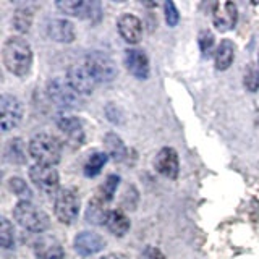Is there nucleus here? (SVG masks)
Wrapping results in <instances>:
<instances>
[{
	"label": "nucleus",
	"instance_id": "c756f323",
	"mask_svg": "<svg viewBox=\"0 0 259 259\" xmlns=\"http://www.w3.org/2000/svg\"><path fill=\"white\" fill-rule=\"evenodd\" d=\"M243 83H245V88L249 93H256L259 89V68L256 65L253 63L248 65V68L245 70V79H243Z\"/></svg>",
	"mask_w": 259,
	"mask_h": 259
},
{
	"label": "nucleus",
	"instance_id": "7c9ffc66",
	"mask_svg": "<svg viewBox=\"0 0 259 259\" xmlns=\"http://www.w3.org/2000/svg\"><path fill=\"white\" fill-rule=\"evenodd\" d=\"M164 10H165V21L168 26H177L178 21H180V13H178L177 7L174 2H165L164 5Z\"/></svg>",
	"mask_w": 259,
	"mask_h": 259
},
{
	"label": "nucleus",
	"instance_id": "2eb2a0df",
	"mask_svg": "<svg viewBox=\"0 0 259 259\" xmlns=\"http://www.w3.org/2000/svg\"><path fill=\"white\" fill-rule=\"evenodd\" d=\"M105 246V241L101 235L93 232H81L75 238V249L81 256H91L102 251Z\"/></svg>",
	"mask_w": 259,
	"mask_h": 259
},
{
	"label": "nucleus",
	"instance_id": "423d86ee",
	"mask_svg": "<svg viewBox=\"0 0 259 259\" xmlns=\"http://www.w3.org/2000/svg\"><path fill=\"white\" fill-rule=\"evenodd\" d=\"M54 210L62 224H71L79 214V198L73 190H60L55 196Z\"/></svg>",
	"mask_w": 259,
	"mask_h": 259
},
{
	"label": "nucleus",
	"instance_id": "c85d7f7f",
	"mask_svg": "<svg viewBox=\"0 0 259 259\" xmlns=\"http://www.w3.org/2000/svg\"><path fill=\"white\" fill-rule=\"evenodd\" d=\"M8 188L12 190L13 194L20 196L21 201H29L31 196H32V193L29 190V186L26 185V182L21 180V178H18V177L10 178V180H8Z\"/></svg>",
	"mask_w": 259,
	"mask_h": 259
},
{
	"label": "nucleus",
	"instance_id": "bb28decb",
	"mask_svg": "<svg viewBox=\"0 0 259 259\" xmlns=\"http://www.w3.org/2000/svg\"><path fill=\"white\" fill-rule=\"evenodd\" d=\"M0 243L4 249H10L15 245V230L10 221L5 217L0 219Z\"/></svg>",
	"mask_w": 259,
	"mask_h": 259
},
{
	"label": "nucleus",
	"instance_id": "39448f33",
	"mask_svg": "<svg viewBox=\"0 0 259 259\" xmlns=\"http://www.w3.org/2000/svg\"><path fill=\"white\" fill-rule=\"evenodd\" d=\"M47 94L62 109H78L81 105L79 94L63 78H54L47 84Z\"/></svg>",
	"mask_w": 259,
	"mask_h": 259
},
{
	"label": "nucleus",
	"instance_id": "6ab92c4d",
	"mask_svg": "<svg viewBox=\"0 0 259 259\" xmlns=\"http://www.w3.org/2000/svg\"><path fill=\"white\" fill-rule=\"evenodd\" d=\"M104 146L107 156L112 157L115 162H123L128 157V149L121 138L115 133H107L104 138Z\"/></svg>",
	"mask_w": 259,
	"mask_h": 259
},
{
	"label": "nucleus",
	"instance_id": "412c9836",
	"mask_svg": "<svg viewBox=\"0 0 259 259\" xmlns=\"http://www.w3.org/2000/svg\"><path fill=\"white\" fill-rule=\"evenodd\" d=\"M105 227H107L110 233L115 235V237H123L130 230V219L121 212V210H110Z\"/></svg>",
	"mask_w": 259,
	"mask_h": 259
},
{
	"label": "nucleus",
	"instance_id": "393cba45",
	"mask_svg": "<svg viewBox=\"0 0 259 259\" xmlns=\"http://www.w3.org/2000/svg\"><path fill=\"white\" fill-rule=\"evenodd\" d=\"M118 183H120V177L118 175H109L107 180L104 182V185L99 188L97 191V199L102 201L104 204H107L109 201H112L113 194L117 193V188H118Z\"/></svg>",
	"mask_w": 259,
	"mask_h": 259
},
{
	"label": "nucleus",
	"instance_id": "9d476101",
	"mask_svg": "<svg viewBox=\"0 0 259 259\" xmlns=\"http://www.w3.org/2000/svg\"><path fill=\"white\" fill-rule=\"evenodd\" d=\"M67 81L79 96L91 94L97 84V81L91 75V71L86 68V65H73V67H70Z\"/></svg>",
	"mask_w": 259,
	"mask_h": 259
},
{
	"label": "nucleus",
	"instance_id": "6e6552de",
	"mask_svg": "<svg viewBox=\"0 0 259 259\" xmlns=\"http://www.w3.org/2000/svg\"><path fill=\"white\" fill-rule=\"evenodd\" d=\"M23 118V105L18 97L4 94L0 97V125L4 132H10L20 125Z\"/></svg>",
	"mask_w": 259,
	"mask_h": 259
},
{
	"label": "nucleus",
	"instance_id": "f3484780",
	"mask_svg": "<svg viewBox=\"0 0 259 259\" xmlns=\"http://www.w3.org/2000/svg\"><path fill=\"white\" fill-rule=\"evenodd\" d=\"M47 34L55 42L68 44L75 40V28L68 20H52L47 23Z\"/></svg>",
	"mask_w": 259,
	"mask_h": 259
},
{
	"label": "nucleus",
	"instance_id": "72a5a7b5",
	"mask_svg": "<svg viewBox=\"0 0 259 259\" xmlns=\"http://www.w3.org/2000/svg\"><path fill=\"white\" fill-rule=\"evenodd\" d=\"M257 63H259V54H257Z\"/></svg>",
	"mask_w": 259,
	"mask_h": 259
},
{
	"label": "nucleus",
	"instance_id": "f257e3e1",
	"mask_svg": "<svg viewBox=\"0 0 259 259\" xmlns=\"http://www.w3.org/2000/svg\"><path fill=\"white\" fill-rule=\"evenodd\" d=\"M2 59L7 70L16 76H26L32 65V49L28 40L21 37H10L5 40Z\"/></svg>",
	"mask_w": 259,
	"mask_h": 259
},
{
	"label": "nucleus",
	"instance_id": "aec40b11",
	"mask_svg": "<svg viewBox=\"0 0 259 259\" xmlns=\"http://www.w3.org/2000/svg\"><path fill=\"white\" fill-rule=\"evenodd\" d=\"M235 59V44L230 39L221 40V44L217 46V51L214 54L215 68L217 70H227L232 65Z\"/></svg>",
	"mask_w": 259,
	"mask_h": 259
},
{
	"label": "nucleus",
	"instance_id": "b1692460",
	"mask_svg": "<svg viewBox=\"0 0 259 259\" xmlns=\"http://www.w3.org/2000/svg\"><path fill=\"white\" fill-rule=\"evenodd\" d=\"M109 156L107 152H94L91 157L88 159L86 165H84V175L86 177H96L102 172L104 165L107 164Z\"/></svg>",
	"mask_w": 259,
	"mask_h": 259
},
{
	"label": "nucleus",
	"instance_id": "f8f14e48",
	"mask_svg": "<svg viewBox=\"0 0 259 259\" xmlns=\"http://www.w3.org/2000/svg\"><path fill=\"white\" fill-rule=\"evenodd\" d=\"M117 29L120 32L121 39L128 44H138L143 36V23L135 15L125 13L121 15L117 21Z\"/></svg>",
	"mask_w": 259,
	"mask_h": 259
},
{
	"label": "nucleus",
	"instance_id": "2f4dec72",
	"mask_svg": "<svg viewBox=\"0 0 259 259\" xmlns=\"http://www.w3.org/2000/svg\"><path fill=\"white\" fill-rule=\"evenodd\" d=\"M143 259H165V256L160 253V251L157 248H146L144 254H143Z\"/></svg>",
	"mask_w": 259,
	"mask_h": 259
},
{
	"label": "nucleus",
	"instance_id": "f03ea898",
	"mask_svg": "<svg viewBox=\"0 0 259 259\" xmlns=\"http://www.w3.org/2000/svg\"><path fill=\"white\" fill-rule=\"evenodd\" d=\"M29 154L36 160V164L42 165H55L62 157V146L57 138L47 133H39L31 138L29 141Z\"/></svg>",
	"mask_w": 259,
	"mask_h": 259
},
{
	"label": "nucleus",
	"instance_id": "dca6fc26",
	"mask_svg": "<svg viewBox=\"0 0 259 259\" xmlns=\"http://www.w3.org/2000/svg\"><path fill=\"white\" fill-rule=\"evenodd\" d=\"M59 130L73 146H81L84 143V130L81 121L75 117H60L57 120Z\"/></svg>",
	"mask_w": 259,
	"mask_h": 259
},
{
	"label": "nucleus",
	"instance_id": "ddd939ff",
	"mask_svg": "<svg viewBox=\"0 0 259 259\" xmlns=\"http://www.w3.org/2000/svg\"><path fill=\"white\" fill-rule=\"evenodd\" d=\"M126 70L138 79H148L149 76V60L140 49H128L125 51Z\"/></svg>",
	"mask_w": 259,
	"mask_h": 259
},
{
	"label": "nucleus",
	"instance_id": "0eeeda50",
	"mask_svg": "<svg viewBox=\"0 0 259 259\" xmlns=\"http://www.w3.org/2000/svg\"><path fill=\"white\" fill-rule=\"evenodd\" d=\"M57 8L70 16L76 18H84L91 21L101 20V4L99 2H83V0H65V2H57Z\"/></svg>",
	"mask_w": 259,
	"mask_h": 259
},
{
	"label": "nucleus",
	"instance_id": "a878e982",
	"mask_svg": "<svg viewBox=\"0 0 259 259\" xmlns=\"http://www.w3.org/2000/svg\"><path fill=\"white\" fill-rule=\"evenodd\" d=\"M13 26L20 32H28L32 23V12L29 8H18L13 15Z\"/></svg>",
	"mask_w": 259,
	"mask_h": 259
},
{
	"label": "nucleus",
	"instance_id": "473e14b6",
	"mask_svg": "<svg viewBox=\"0 0 259 259\" xmlns=\"http://www.w3.org/2000/svg\"><path fill=\"white\" fill-rule=\"evenodd\" d=\"M101 259H128L125 254H120V253H110V254H105Z\"/></svg>",
	"mask_w": 259,
	"mask_h": 259
},
{
	"label": "nucleus",
	"instance_id": "9b49d317",
	"mask_svg": "<svg viewBox=\"0 0 259 259\" xmlns=\"http://www.w3.org/2000/svg\"><path fill=\"white\" fill-rule=\"evenodd\" d=\"M212 21L219 31H230L237 26L238 8L233 2H217L212 10Z\"/></svg>",
	"mask_w": 259,
	"mask_h": 259
},
{
	"label": "nucleus",
	"instance_id": "1a4fd4ad",
	"mask_svg": "<svg viewBox=\"0 0 259 259\" xmlns=\"http://www.w3.org/2000/svg\"><path fill=\"white\" fill-rule=\"evenodd\" d=\"M29 178L36 188L46 194H52L59 188V174L51 165L34 164L29 168Z\"/></svg>",
	"mask_w": 259,
	"mask_h": 259
},
{
	"label": "nucleus",
	"instance_id": "20e7f679",
	"mask_svg": "<svg viewBox=\"0 0 259 259\" xmlns=\"http://www.w3.org/2000/svg\"><path fill=\"white\" fill-rule=\"evenodd\" d=\"M86 68L97 83H110L117 78V65L107 54L104 52H91L86 57Z\"/></svg>",
	"mask_w": 259,
	"mask_h": 259
},
{
	"label": "nucleus",
	"instance_id": "4be33fe9",
	"mask_svg": "<svg viewBox=\"0 0 259 259\" xmlns=\"http://www.w3.org/2000/svg\"><path fill=\"white\" fill-rule=\"evenodd\" d=\"M110 210L105 209V204L102 201H99L97 198H94L93 201H89V206L86 210V221L89 224H96V225H104L107 222Z\"/></svg>",
	"mask_w": 259,
	"mask_h": 259
},
{
	"label": "nucleus",
	"instance_id": "4468645a",
	"mask_svg": "<svg viewBox=\"0 0 259 259\" xmlns=\"http://www.w3.org/2000/svg\"><path fill=\"white\" fill-rule=\"evenodd\" d=\"M154 165L156 170L167 178H177L178 177V170H180V162H178V154L172 148H164L160 149L159 154L154 160Z\"/></svg>",
	"mask_w": 259,
	"mask_h": 259
},
{
	"label": "nucleus",
	"instance_id": "5701e85b",
	"mask_svg": "<svg viewBox=\"0 0 259 259\" xmlns=\"http://www.w3.org/2000/svg\"><path fill=\"white\" fill-rule=\"evenodd\" d=\"M5 159L12 164H23L26 160V152H24V144L20 138L10 140L5 148Z\"/></svg>",
	"mask_w": 259,
	"mask_h": 259
},
{
	"label": "nucleus",
	"instance_id": "cd10ccee",
	"mask_svg": "<svg viewBox=\"0 0 259 259\" xmlns=\"http://www.w3.org/2000/svg\"><path fill=\"white\" fill-rule=\"evenodd\" d=\"M198 42H199V49H201V54L202 57H206V59H209L210 55L215 54V39H214V34L210 31L204 29L199 32L198 36Z\"/></svg>",
	"mask_w": 259,
	"mask_h": 259
},
{
	"label": "nucleus",
	"instance_id": "7ed1b4c3",
	"mask_svg": "<svg viewBox=\"0 0 259 259\" xmlns=\"http://www.w3.org/2000/svg\"><path fill=\"white\" fill-rule=\"evenodd\" d=\"M13 217L23 229L40 233L49 229V215L31 201H20L13 209Z\"/></svg>",
	"mask_w": 259,
	"mask_h": 259
},
{
	"label": "nucleus",
	"instance_id": "a211bd4d",
	"mask_svg": "<svg viewBox=\"0 0 259 259\" xmlns=\"http://www.w3.org/2000/svg\"><path fill=\"white\" fill-rule=\"evenodd\" d=\"M34 253L37 259H63L65 251L59 240L54 237H42L36 241Z\"/></svg>",
	"mask_w": 259,
	"mask_h": 259
}]
</instances>
